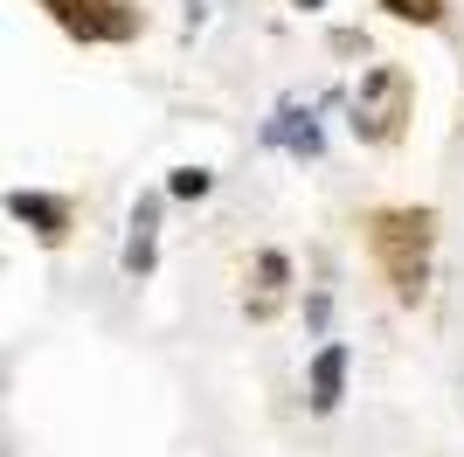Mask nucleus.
Returning a JSON list of instances; mask_svg holds the SVG:
<instances>
[{
	"label": "nucleus",
	"mask_w": 464,
	"mask_h": 457,
	"mask_svg": "<svg viewBox=\"0 0 464 457\" xmlns=\"http://www.w3.org/2000/svg\"><path fill=\"white\" fill-rule=\"evenodd\" d=\"M382 7L402 21H437V0H382Z\"/></svg>",
	"instance_id": "6"
},
{
	"label": "nucleus",
	"mask_w": 464,
	"mask_h": 457,
	"mask_svg": "<svg viewBox=\"0 0 464 457\" xmlns=\"http://www.w3.org/2000/svg\"><path fill=\"white\" fill-rule=\"evenodd\" d=\"M264 139H271V146H285V152H319V125H312V104H298V97H285V104H277V118L271 125H264Z\"/></svg>",
	"instance_id": "2"
},
{
	"label": "nucleus",
	"mask_w": 464,
	"mask_h": 457,
	"mask_svg": "<svg viewBox=\"0 0 464 457\" xmlns=\"http://www.w3.org/2000/svg\"><path fill=\"white\" fill-rule=\"evenodd\" d=\"M153 228H160V201L146 194V201L132 209V243H125V270H132V277L153 270Z\"/></svg>",
	"instance_id": "4"
},
{
	"label": "nucleus",
	"mask_w": 464,
	"mask_h": 457,
	"mask_svg": "<svg viewBox=\"0 0 464 457\" xmlns=\"http://www.w3.org/2000/svg\"><path fill=\"white\" fill-rule=\"evenodd\" d=\"M174 194H180V201H194V194H208V173H201V167H180V173H174Z\"/></svg>",
	"instance_id": "7"
},
{
	"label": "nucleus",
	"mask_w": 464,
	"mask_h": 457,
	"mask_svg": "<svg viewBox=\"0 0 464 457\" xmlns=\"http://www.w3.org/2000/svg\"><path fill=\"white\" fill-rule=\"evenodd\" d=\"M340 381H347V346H319V361H312V409L319 416L340 409Z\"/></svg>",
	"instance_id": "3"
},
{
	"label": "nucleus",
	"mask_w": 464,
	"mask_h": 457,
	"mask_svg": "<svg viewBox=\"0 0 464 457\" xmlns=\"http://www.w3.org/2000/svg\"><path fill=\"white\" fill-rule=\"evenodd\" d=\"M7 209H14V222L35 228V236H63V222H70V215H63V201H49V194H14Z\"/></svg>",
	"instance_id": "5"
},
{
	"label": "nucleus",
	"mask_w": 464,
	"mask_h": 457,
	"mask_svg": "<svg viewBox=\"0 0 464 457\" xmlns=\"http://www.w3.org/2000/svg\"><path fill=\"white\" fill-rule=\"evenodd\" d=\"M402 104H409V76L402 70H374L361 91H353V132L368 139H388L402 125Z\"/></svg>",
	"instance_id": "1"
}]
</instances>
